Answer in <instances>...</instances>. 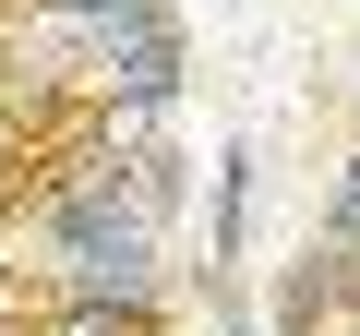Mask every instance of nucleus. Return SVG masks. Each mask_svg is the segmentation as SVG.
<instances>
[{
	"instance_id": "nucleus-1",
	"label": "nucleus",
	"mask_w": 360,
	"mask_h": 336,
	"mask_svg": "<svg viewBox=\"0 0 360 336\" xmlns=\"http://www.w3.org/2000/svg\"><path fill=\"white\" fill-rule=\"evenodd\" d=\"M25 240H37V300H72V312H156L168 300V228L132 205L120 132L49 168Z\"/></svg>"
},
{
	"instance_id": "nucleus-2",
	"label": "nucleus",
	"mask_w": 360,
	"mask_h": 336,
	"mask_svg": "<svg viewBox=\"0 0 360 336\" xmlns=\"http://www.w3.org/2000/svg\"><path fill=\"white\" fill-rule=\"evenodd\" d=\"M180 72H193V49H180V25H132L96 49V84H108V132H156L180 108Z\"/></svg>"
},
{
	"instance_id": "nucleus-3",
	"label": "nucleus",
	"mask_w": 360,
	"mask_h": 336,
	"mask_svg": "<svg viewBox=\"0 0 360 336\" xmlns=\"http://www.w3.org/2000/svg\"><path fill=\"white\" fill-rule=\"evenodd\" d=\"M240 217H252V144H217V205H205L217 264H205V288H240Z\"/></svg>"
},
{
	"instance_id": "nucleus-4",
	"label": "nucleus",
	"mask_w": 360,
	"mask_h": 336,
	"mask_svg": "<svg viewBox=\"0 0 360 336\" xmlns=\"http://www.w3.org/2000/svg\"><path fill=\"white\" fill-rule=\"evenodd\" d=\"M120 168H132V205H144L156 228H168L180 205H193V156H180L168 132H120Z\"/></svg>"
},
{
	"instance_id": "nucleus-5",
	"label": "nucleus",
	"mask_w": 360,
	"mask_h": 336,
	"mask_svg": "<svg viewBox=\"0 0 360 336\" xmlns=\"http://www.w3.org/2000/svg\"><path fill=\"white\" fill-rule=\"evenodd\" d=\"M132 25H168V0H49V37L60 49H108Z\"/></svg>"
},
{
	"instance_id": "nucleus-6",
	"label": "nucleus",
	"mask_w": 360,
	"mask_h": 336,
	"mask_svg": "<svg viewBox=\"0 0 360 336\" xmlns=\"http://www.w3.org/2000/svg\"><path fill=\"white\" fill-rule=\"evenodd\" d=\"M37 336H156V312H72V300H49Z\"/></svg>"
},
{
	"instance_id": "nucleus-7",
	"label": "nucleus",
	"mask_w": 360,
	"mask_h": 336,
	"mask_svg": "<svg viewBox=\"0 0 360 336\" xmlns=\"http://www.w3.org/2000/svg\"><path fill=\"white\" fill-rule=\"evenodd\" d=\"M324 240H336V252H360V156L336 168V205H324Z\"/></svg>"
},
{
	"instance_id": "nucleus-8",
	"label": "nucleus",
	"mask_w": 360,
	"mask_h": 336,
	"mask_svg": "<svg viewBox=\"0 0 360 336\" xmlns=\"http://www.w3.org/2000/svg\"><path fill=\"white\" fill-rule=\"evenodd\" d=\"M336 336H360V312H348V324H336Z\"/></svg>"
}]
</instances>
